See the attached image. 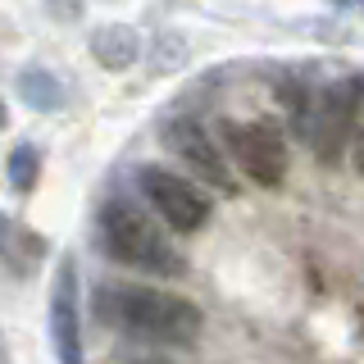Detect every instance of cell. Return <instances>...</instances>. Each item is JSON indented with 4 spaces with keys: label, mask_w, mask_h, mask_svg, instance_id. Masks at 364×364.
<instances>
[{
    "label": "cell",
    "mask_w": 364,
    "mask_h": 364,
    "mask_svg": "<svg viewBox=\"0 0 364 364\" xmlns=\"http://www.w3.org/2000/svg\"><path fill=\"white\" fill-rule=\"evenodd\" d=\"M96 318L136 341H164V346H191L205 328V314L187 296L159 287H132V282H114V287L105 282L96 291Z\"/></svg>",
    "instance_id": "cell-1"
},
{
    "label": "cell",
    "mask_w": 364,
    "mask_h": 364,
    "mask_svg": "<svg viewBox=\"0 0 364 364\" xmlns=\"http://www.w3.org/2000/svg\"><path fill=\"white\" fill-rule=\"evenodd\" d=\"M100 237H105L109 255L128 269L159 273V278H182V273H187V259H182L173 250V242L155 228L151 214L136 210L132 200H109L105 205V214H100Z\"/></svg>",
    "instance_id": "cell-2"
},
{
    "label": "cell",
    "mask_w": 364,
    "mask_h": 364,
    "mask_svg": "<svg viewBox=\"0 0 364 364\" xmlns=\"http://www.w3.org/2000/svg\"><path fill=\"white\" fill-rule=\"evenodd\" d=\"M360 109H364V77L360 73L337 77V82H328L314 96L310 119H305V141H310V151L318 155V164H337L341 159V151H346L350 136H355Z\"/></svg>",
    "instance_id": "cell-3"
},
{
    "label": "cell",
    "mask_w": 364,
    "mask_h": 364,
    "mask_svg": "<svg viewBox=\"0 0 364 364\" xmlns=\"http://www.w3.org/2000/svg\"><path fill=\"white\" fill-rule=\"evenodd\" d=\"M223 151L259 187H278L287 178V141H282V132L269 119H250V123L228 119L223 123Z\"/></svg>",
    "instance_id": "cell-4"
},
{
    "label": "cell",
    "mask_w": 364,
    "mask_h": 364,
    "mask_svg": "<svg viewBox=\"0 0 364 364\" xmlns=\"http://www.w3.org/2000/svg\"><path fill=\"white\" fill-rule=\"evenodd\" d=\"M159 141H164V151L178 155L200 182H210L214 191H228V196L237 191V178H232V168H228V151L205 132L200 119H191V114H173V119L159 128Z\"/></svg>",
    "instance_id": "cell-5"
},
{
    "label": "cell",
    "mask_w": 364,
    "mask_h": 364,
    "mask_svg": "<svg viewBox=\"0 0 364 364\" xmlns=\"http://www.w3.org/2000/svg\"><path fill=\"white\" fill-rule=\"evenodd\" d=\"M136 182H141L146 200L155 205V214L173 228V232H200V228L210 223L214 205L191 178L173 173V168H159V164H146L141 173H136Z\"/></svg>",
    "instance_id": "cell-6"
},
{
    "label": "cell",
    "mask_w": 364,
    "mask_h": 364,
    "mask_svg": "<svg viewBox=\"0 0 364 364\" xmlns=\"http://www.w3.org/2000/svg\"><path fill=\"white\" fill-rule=\"evenodd\" d=\"M50 346L60 364H87L82 360V323H77V264L60 259L50 278Z\"/></svg>",
    "instance_id": "cell-7"
},
{
    "label": "cell",
    "mask_w": 364,
    "mask_h": 364,
    "mask_svg": "<svg viewBox=\"0 0 364 364\" xmlns=\"http://www.w3.org/2000/svg\"><path fill=\"white\" fill-rule=\"evenodd\" d=\"M91 60L100 68H109V73H123V68H132L141 60V37H136V28L128 23H105V28L91 32Z\"/></svg>",
    "instance_id": "cell-8"
},
{
    "label": "cell",
    "mask_w": 364,
    "mask_h": 364,
    "mask_svg": "<svg viewBox=\"0 0 364 364\" xmlns=\"http://www.w3.org/2000/svg\"><path fill=\"white\" fill-rule=\"evenodd\" d=\"M41 255H46V237L32 232L28 223L5 219V214H0V259H5L14 273H28Z\"/></svg>",
    "instance_id": "cell-9"
},
{
    "label": "cell",
    "mask_w": 364,
    "mask_h": 364,
    "mask_svg": "<svg viewBox=\"0 0 364 364\" xmlns=\"http://www.w3.org/2000/svg\"><path fill=\"white\" fill-rule=\"evenodd\" d=\"M18 96L28 100L32 109H60L64 105V82L50 73V68H23L18 73Z\"/></svg>",
    "instance_id": "cell-10"
},
{
    "label": "cell",
    "mask_w": 364,
    "mask_h": 364,
    "mask_svg": "<svg viewBox=\"0 0 364 364\" xmlns=\"http://www.w3.org/2000/svg\"><path fill=\"white\" fill-rule=\"evenodd\" d=\"M5 178H9V187H14L18 196H32L37 182H41V151L37 146L18 141L14 151H9V159H5Z\"/></svg>",
    "instance_id": "cell-11"
},
{
    "label": "cell",
    "mask_w": 364,
    "mask_h": 364,
    "mask_svg": "<svg viewBox=\"0 0 364 364\" xmlns=\"http://www.w3.org/2000/svg\"><path fill=\"white\" fill-rule=\"evenodd\" d=\"M46 9H50L60 23H77V18H82V0H46Z\"/></svg>",
    "instance_id": "cell-12"
},
{
    "label": "cell",
    "mask_w": 364,
    "mask_h": 364,
    "mask_svg": "<svg viewBox=\"0 0 364 364\" xmlns=\"http://www.w3.org/2000/svg\"><path fill=\"white\" fill-rule=\"evenodd\" d=\"M350 164H355V173L364 178V109H360V123H355V136H350Z\"/></svg>",
    "instance_id": "cell-13"
},
{
    "label": "cell",
    "mask_w": 364,
    "mask_h": 364,
    "mask_svg": "<svg viewBox=\"0 0 364 364\" xmlns=\"http://www.w3.org/2000/svg\"><path fill=\"white\" fill-rule=\"evenodd\" d=\"M0 364H14V360H9V346H5V341H0Z\"/></svg>",
    "instance_id": "cell-14"
},
{
    "label": "cell",
    "mask_w": 364,
    "mask_h": 364,
    "mask_svg": "<svg viewBox=\"0 0 364 364\" xmlns=\"http://www.w3.org/2000/svg\"><path fill=\"white\" fill-rule=\"evenodd\" d=\"M5 123H9V109H5V100H0V128H5Z\"/></svg>",
    "instance_id": "cell-15"
},
{
    "label": "cell",
    "mask_w": 364,
    "mask_h": 364,
    "mask_svg": "<svg viewBox=\"0 0 364 364\" xmlns=\"http://www.w3.org/2000/svg\"><path fill=\"white\" fill-rule=\"evenodd\" d=\"M337 5H360V14H364V0H337Z\"/></svg>",
    "instance_id": "cell-16"
}]
</instances>
